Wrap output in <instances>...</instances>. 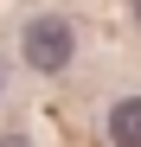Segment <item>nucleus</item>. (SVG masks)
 I'll return each instance as SVG.
<instances>
[{
	"label": "nucleus",
	"mask_w": 141,
	"mask_h": 147,
	"mask_svg": "<svg viewBox=\"0 0 141 147\" xmlns=\"http://www.w3.org/2000/svg\"><path fill=\"white\" fill-rule=\"evenodd\" d=\"M109 141L115 147H141V96H128V102L109 109Z\"/></svg>",
	"instance_id": "2"
},
{
	"label": "nucleus",
	"mask_w": 141,
	"mask_h": 147,
	"mask_svg": "<svg viewBox=\"0 0 141 147\" xmlns=\"http://www.w3.org/2000/svg\"><path fill=\"white\" fill-rule=\"evenodd\" d=\"M70 51H77V32H70L64 19H32L26 26V64L32 70H64Z\"/></svg>",
	"instance_id": "1"
},
{
	"label": "nucleus",
	"mask_w": 141,
	"mask_h": 147,
	"mask_svg": "<svg viewBox=\"0 0 141 147\" xmlns=\"http://www.w3.org/2000/svg\"><path fill=\"white\" fill-rule=\"evenodd\" d=\"M135 19H141V0H135Z\"/></svg>",
	"instance_id": "5"
},
{
	"label": "nucleus",
	"mask_w": 141,
	"mask_h": 147,
	"mask_svg": "<svg viewBox=\"0 0 141 147\" xmlns=\"http://www.w3.org/2000/svg\"><path fill=\"white\" fill-rule=\"evenodd\" d=\"M0 90H7V64H0Z\"/></svg>",
	"instance_id": "4"
},
{
	"label": "nucleus",
	"mask_w": 141,
	"mask_h": 147,
	"mask_svg": "<svg viewBox=\"0 0 141 147\" xmlns=\"http://www.w3.org/2000/svg\"><path fill=\"white\" fill-rule=\"evenodd\" d=\"M0 147H32V141H19V134H0Z\"/></svg>",
	"instance_id": "3"
}]
</instances>
